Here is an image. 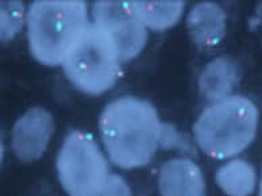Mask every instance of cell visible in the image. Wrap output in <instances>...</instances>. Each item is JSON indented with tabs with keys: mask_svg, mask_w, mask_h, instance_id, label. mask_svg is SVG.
<instances>
[{
	"mask_svg": "<svg viewBox=\"0 0 262 196\" xmlns=\"http://www.w3.org/2000/svg\"><path fill=\"white\" fill-rule=\"evenodd\" d=\"M258 121V108L251 99L231 95L203 110L192 132L204 155L216 160L231 159L254 141Z\"/></svg>",
	"mask_w": 262,
	"mask_h": 196,
	"instance_id": "3",
	"label": "cell"
},
{
	"mask_svg": "<svg viewBox=\"0 0 262 196\" xmlns=\"http://www.w3.org/2000/svg\"><path fill=\"white\" fill-rule=\"evenodd\" d=\"M158 189L161 196H206V179L195 161L177 157L161 166Z\"/></svg>",
	"mask_w": 262,
	"mask_h": 196,
	"instance_id": "8",
	"label": "cell"
},
{
	"mask_svg": "<svg viewBox=\"0 0 262 196\" xmlns=\"http://www.w3.org/2000/svg\"><path fill=\"white\" fill-rule=\"evenodd\" d=\"M101 196H133L130 185L122 176L116 173L110 175L108 180L101 192Z\"/></svg>",
	"mask_w": 262,
	"mask_h": 196,
	"instance_id": "14",
	"label": "cell"
},
{
	"mask_svg": "<svg viewBox=\"0 0 262 196\" xmlns=\"http://www.w3.org/2000/svg\"><path fill=\"white\" fill-rule=\"evenodd\" d=\"M54 133V118L43 107H31L15 122L11 132V149L22 162H33L43 156Z\"/></svg>",
	"mask_w": 262,
	"mask_h": 196,
	"instance_id": "7",
	"label": "cell"
},
{
	"mask_svg": "<svg viewBox=\"0 0 262 196\" xmlns=\"http://www.w3.org/2000/svg\"><path fill=\"white\" fill-rule=\"evenodd\" d=\"M217 187L227 196H250L257 185L254 166L246 160H230L216 170Z\"/></svg>",
	"mask_w": 262,
	"mask_h": 196,
	"instance_id": "11",
	"label": "cell"
},
{
	"mask_svg": "<svg viewBox=\"0 0 262 196\" xmlns=\"http://www.w3.org/2000/svg\"><path fill=\"white\" fill-rule=\"evenodd\" d=\"M161 147L165 149H183V147H187V142L183 140V137L177 130L169 125H164L162 128V137H161Z\"/></svg>",
	"mask_w": 262,
	"mask_h": 196,
	"instance_id": "15",
	"label": "cell"
},
{
	"mask_svg": "<svg viewBox=\"0 0 262 196\" xmlns=\"http://www.w3.org/2000/svg\"><path fill=\"white\" fill-rule=\"evenodd\" d=\"M164 123L145 99L120 96L103 108L99 130L108 159L122 169L147 165L161 147Z\"/></svg>",
	"mask_w": 262,
	"mask_h": 196,
	"instance_id": "1",
	"label": "cell"
},
{
	"mask_svg": "<svg viewBox=\"0 0 262 196\" xmlns=\"http://www.w3.org/2000/svg\"><path fill=\"white\" fill-rule=\"evenodd\" d=\"M259 196H262V179H261V183H259Z\"/></svg>",
	"mask_w": 262,
	"mask_h": 196,
	"instance_id": "16",
	"label": "cell"
},
{
	"mask_svg": "<svg viewBox=\"0 0 262 196\" xmlns=\"http://www.w3.org/2000/svg\"><path fill=\"white\" fill-rule=\"evenodd\" d=\"M92 22L108 33L122 62L138 56L146 46L147 29L130 7V2H95L91 6Z\"/></svg>",
	"mask_w": 262,
	"mask_h": 196,
	"instance_id": "6",
	"label": "cell"
},
{
	"mask_svg": "<svg viewBox=\"0 0 262 196\" xmlns=\"http://www.w3.org/2000/svg\"><path fill=\"white\" fill-rule=\"evenodd\" d=\"M25 22H26L25 6L20 2L2 3V39L3 41H8L12 37H15Z\"/></svg>",
	"mask_w": 262,
	"mask_h": 196,
	"instance_id": "13",
	"label": "cell"
},
{
	"mask_svg": "<svg viewBox=\"0 0 262 196\" xmlns=\"http://www.w3.org/2000/svg\"><path fill=\"white\" fill-rule=\"evenodd\" d=\"M239 77L235 61L227 56H221L211 60L203 68L198 87L203 98L213 103L231 96V92L239 83Z\"/></svg>",
	"mask_w": 262,
	"mask_h": 196,
	"instance_id": "10",
	"label": "cell"
},
{
	"mask_svg": "<svg viewBox=\"0 0 262 196\" xmlns=\"http://www.w3.org/2000/svg\"><path fill=\"white\" fill-rule=\"evenodd\" d=\"M85 2H34L26 12V33L31 56L46 67L62 65L81 34L90 26Z\"/></svg>",
	"mask_w": 262,
	"mask_h": 196,
	"instance_id": "2",
	"label": "cell"
},
{
	"mask_svg": "<svg viewBox=\"0 0 262 196\" xmlns=\"http://www.w3.org/2000/svg\"><path fill=\"white\" fill-rule=\"evenodd\" d=\"M120 62L113 38L92 22L65 57L62 69L73 87L96 96L116 83Z\"/></svg>",
	"mask_w": 262,
	"mask_h": 196,
	"instance_id": "4",
	"label": "cell"
},
{
	"mask_svg": "<svg viewBox=\"0 0 262 196\" xmlns=\"http://www.w3.org/2000/svg\"><path fill=\"white\" fill-rule=\"evenodd\" d=\"M56 169L68 196H101L111 175L98 142L81 130L65 136L57 155Z\"/></svg>",
	"mask_w": 262,
	"mask_h": 196,
	"instance_id": "5",
	"label": "cell"
},
{
	"mask_svg": "<svg viewBox=\"0 0 262 196\" xmlns=\"http://www.w3.org/2000/svg\"><path fill=\"white\" fill-rule=\"evenodd\" d=\"M227 18L225 10L213 2H200L189 10L187 29L196 45L213 48L225 38Z\"/></svg>",
	"mask_w": 262,
	"mask_h": 196,
	"instance_id": "9",
	"label": "cell"
},
{
	"mask_svg": "<svg viewBox=\"0 0 262 196\" xmlns=\"http://www.w3.org/2000/svg\"><path fill=\"white\" fill-rule=\"evenodd\" d=\"M135 16L146 29L164 31L174 26L185 10L184 2H130Z\"/></svg>",
	"mask_w": 262,
	"mask_h": 196,
	"instance_id": "12",
	"label": "cell"
}]
</instances>
